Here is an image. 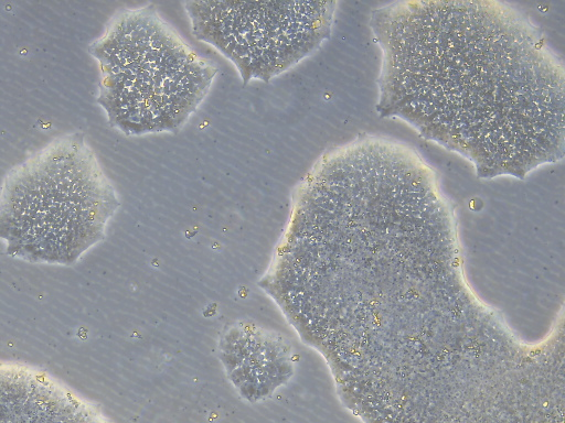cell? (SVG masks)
Instances as JSON below:
<instances>
[{"label":"cell","mask_w":565,"mask_h":423,"mask_svg":"<svg viewBox=\"0 0 565 423\" xmlns=\"http://www.w3.org/2000/svg\"><path fill=\"white\" fill-rule=\"evenodd\" d=\"M195 37L230 58L242 79L269 80L329 37L334 2H186Z\"/></svg>","instance_id":"277c9868"},{"label":"cell","mask_w":565,"mask_h":423,"mask_svg":"<svg viewBox=\"0 0 565 423\" xmlns=\"http://www.w3.org/2000/svg\"><path fill=\"white\" fill-rule=\"evenodd\" d=\"M0 423H109L96 405L44 370L0 361Z\"/></svg>","instance_id":"5b68a950"},{"label":"cell","mask_w":565,"mask_h":423,"mask_svg":"<svg viewBox=\"0 0 565 423\" xmlns=\"http://www.w3.org/2000/svg\"><path fill=\"white\" fill-rule=\"evenodd\" d=\"M377 112L469 160L524 178L564 154V66L522 11L499 1L376 8Z\"/></svg>","instance_id":"6da1fadb"},{"label":"cell","mask_w":565,"mask_h":423,"mask_svg":"<svg viewBox=\"0 0 565 423\" xmlns=\"http://www.w3.org/2000/svg\"><path fill=\"white\" fill-rule=\"evenodd\" d=\"M117 193L79 132L13 166L0 189V241L31 263L71 265L105 237Z\"/></svg>","instance_id":"7a4b0ae2"},{"label":"cell","mask_w":565,"mask_h":423,"mask_svg":"<svg viewBox=\"0 0 565 423\" xmlns=\"http://www.w3.org/2000/svg\"><path fill=\"white\" fill-rule=\"evenodd\" d=\"M89 51L100 70L97 101L128 135L178 131L216 74L148 6L118 11Z\"/></svg>","instance_id":"3957f363"}]
</instances>
